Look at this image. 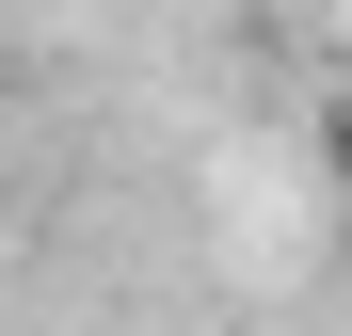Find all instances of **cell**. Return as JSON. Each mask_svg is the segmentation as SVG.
Here are the masks:
<instances>
[{
    "label": "cell",
    "instance_id": "cell-1",
    "mask_svg": "<svg viewBox=\"0 0 352 336\" xmlns=\"http://www.w3.org/2000/svg\"><path fill=\"white\" fill-rule=\"evenodd\" d=\"M320 177H336V208H352V96L320 112Z\"/></svg>",
    "mask_w": 352,
    "mask_h": 336
}]
</instances>
